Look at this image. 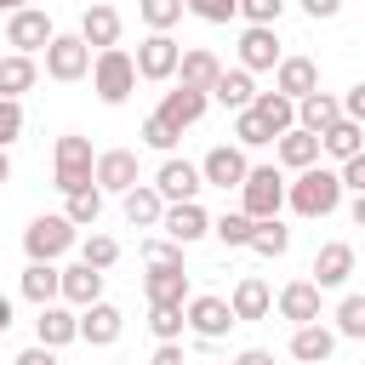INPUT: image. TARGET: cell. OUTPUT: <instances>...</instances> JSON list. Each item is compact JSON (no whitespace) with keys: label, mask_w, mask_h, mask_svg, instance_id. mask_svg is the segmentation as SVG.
Segmentation results:
<instances>
[{"label":"cell","mask_w":365,"mask_h":365,"mask_svg":"<svg viewBox=\"0 0 365 365\" xmlns=\"http://www.w3.org/2000/svg\"><path fill=\"white\" fill-rule=\"evenodd\" d=\"M23 6H34V0H0V11H23Z\"/></svg>","instance_id":"56"},{"label":"cell","mask_w":365,"mask_h":365,"mask_svg":"<svg viewBox=\"0 0 365 365\" xmlns=\"http://www.w3.org/2000/svg\"><path fill=\"white\" fill-rule=\"evenodd\" d=\"M211 97H217L222 108H251L257 86H251V74H245V68H222V74H217V86H211Z\"/></svg>","instance_id":"34"},{"label":"cell","mask_w":365,"mask_h":365,"mask_svg":"<svg viewBox=\"0 0 365 365\" xmlns=\"http://www.w3.org/2000/svg\"><path fill=\"white\" fill-rule=\"evenodd\" d=\"M228 308H234V319H240V325H245V319H268V308H274V291H268L257 274H245V279L234 285Z\"/></svg>","instance_id":"28"},{"label":"cell","mask_w":365,"mask_h":365,"mask_svg":"<svg viewBox=\"0 0 365 365\" xmlns=\"http://www.w3.org/2000/svg\"><path fill=\"white\" fill-rule=\"evenodd\" d=\"M274 91H285L291 103L308 97V91H319V63L314 57H279L274 63Z\"/></svg>","instance_id":"20"},{"label":"cell","mask_w":365,"mask_h":365,"mask_svg":"<svg viewBox=\"0 0 365 365\" xmlns=\"http://www.w3.org/2000/svg\"><path fill=\"white\" fill-rule=\"evenodd\" d=\"M91 182H97L103 194H125V188H137V154H131V148H103L97 165H91Z\"/></svg>","instance_id":"14"},{"label":"cell","mask_w":365,"mask_h":365,"mask_svg":"<svg viewBox=\"0 0 365 365\" xmlns=\"http://www.w3.org/2000/svg\"><path fill=\"white\" fill-rule=\"evenodd\" d=\"M234 365H274V354H268V348H240Z\"/></svg>","instance_id":"53"},{"label":"cell","mask_w":365,"mask_h":365,"mask_svg":"<svg viewBox=\"0 0 365 365\" xmlns=\"http://www.w3.org/2000/svg\"><path fill=\"white\" fill-rule=\"evenodd\" d=\"M336 177H342V188H348V194H365V148H359V154H348V160L336 165Z\"/></svg>","instance_id":"47"},{"label":"cell","mask_w":365,"mask_h":365,"mask_svg":"<svg viewBox=\"0 0 365 365\" xmlns=\"http://www.w3.org/2000/svg\"><path fill=\"white\" fill-rule=\"evenodd\" d=\"M177 137H182V131H177L171 120H160V114H148V120H143V143H148L154 154H171V148H177Z\"/></svg>","instance_id":"42"},{"label":"cell","mask_w":365,"mask_h":365,"mask_svg":"<svg viewBox=\"0 0 365 365\" xmlns=\"http://www.w3.org/2000/svg\"><path fill=\"white\" fill-rule=\"evenodd\" d=\"M336 336L365 342V297H342L336 302Z\"/></svg>","instance_id":"41"},{"label":"cell","mask_w":365,"mask_h":365,"mask_svg":"<svg viewBox=\"0 0 365 365\" xmlns=\"http://www.w3.org/2000/svg\"><path fill=\"white\" fill-rule=\"evenodd\" d=\"M143 262H160V268H182V245H177V240H143Z\"/></svg>","instance_id":"46"},{"label":"cell","mask_w":365,"mask_h":365,"mask_svg":"<svg viewBox=\"0 0 365 365\" xmlns=\"http://www.w3.org/2000/svg\"><path fill=\"white\" fill-rule=\"evenodd\" d=\"M11 365H63V359H57V348H46V342H34V348H23V354H17Z\"/></svg>","instance_id":"50"},{"label":"cell","mask_w":365,"mask_h":365,"mask_svg":"<svg viewBox=\"0 0 365 365\" xmlns=\"http://www.w3.org/2000/svg\"><path fill=\"white\" fill-rule=\"evenodd\" d=\"M251 108H257V114L268 120V131H274V137L297 125V103H291L285 91H257V97H251Z\"/></svg>","instance_id":"35"},{"label":"cell","mask_w":365,"mask_h":365,"mask_svg":"<svg viewBox=\"0 0 365 365\" xmlns=\"http://www.w3.org/2000/svg\"><path fill=\"white\" fill-rule=\"evenodd\" d=\"M11 331V297H0V336Z\"/></svg>","instance_id":"54"},{"label":"cell","mask_w":365,"mask_h":365,"mask_svg":"<svg viewBox=\"0 0 365 365\" xmlns=\"http://www.w3.org/2000/svg\"><path fill=\"white\" fill-rule=\"evenodd\" d=\"M200 23H228V17H240V0H182Z\"/></svg>","instance_id":"45"},{"label":"cell","mask_w":365,"mask_h":365,"mask_svg":"<svg viewBox=\"0 0 365 365\" xmlns=\"http://www.w3.org/2000/svg\"><path fill=\"white\" fill-rule=\"evenodd\" d=\"M331 354H336V331H331V325L308 319V325L291 331V359H297V365H325Z\"/></svg>","instance_id":"19"},{"label":"cell","mask_w":365,"mask_h":365,"mask_svg":"<svg viewBox=\"0 0 365 365\" xmlns=\"http://www.w3.org/2000/svg\"><path fill=\"white\" fill-rule=\"evenodd\" d=\"M354 228H365V194H354Z\"/></svg>","instance_id":"55"},{"label":"cell","mask_w":365,"mask_h":365,"mask_svg":"<svg viewBox=\"0 0 365 365\" xmlns=\"http://www.w3.org/2000/svg\"><path fill=\"white\" fill-rule=\"evenodd\" d=\"M234 143H240V148H268L274 131H268V120H262L257 108H234Z\"/></svg>","instance_id":"38"},{"label":"cell","mask_w":365,"mask_h":365,"mask_svg":"<svg viewBox=\"0 0 365 365\" xmlns=\"http://www.w3.org/2000/svg\"><path fill=\"white\" fill-rule=\"evenodd\" d=\"M245 171H251V160H245V148H240V143H217V148L200 160L205 188H240V182H245Z\"/></svg>","instance_id":"11"},{"label":"cell","mask_w":365,"mask_h":365,"mask_svg":"<svg viewBox=\"0 0 365 365\" xmlns=\"http://www.w3.org/2000/svg\"><path fill=\"white\" fill-rule=\"evenodd\" d=\"M57 285H63V268H57V262H29V268H23V297H29L34 308L57 302Z\"/></svg>","instance_id":"31"},{"label":"cell","mask_w":365,"mask_h":365,"mask_svg":"<svg viewBox=\"0 0 365 365\" xmlns=\"http://www.w3.org/2000/svg\"><path fill=\"white\" fill-rule=\"evenodd\" d=\"M359 148H365V125L348 120V114L319 131V154H331V160H348V154H359Z\"/></svg>","instance_id":"30"},{"label":"cell","mask_w":365,"mask_h":365,"mask_svg":"<svg viewBox=\"0 0 365 365\" xmlns=\"http://www.w3.org/2000/svg\"><path fill=\"white\" fill-rule=\"evenodd\" d=\"M160 228H165V240L194 245V240H205V234H211V217H205V205H200V200H177V205H165Z\"/></svg>","instance_id":"15"},{"label":"cell","mask_w":365,"mask_h":365,"mask_svg":"<svg viewBox=\"0 0 365 365\" xmlns=\"http://www.w3.org/2000/svg\"><path fill=\"white\" fill-rule=\"evenodd\" d=\"M46 74H51L57 86L86 80V74H91V46H86L80 34H51V46H46Z\"/></svg>","instance_id":"7"},{"label":"cell","mask_w":365,"mask_h":365,"mask_svg":"<svg viewBox=\"0 0 365 365\" xmlns=\"http://www.w3.org/2000/svg\"><path fill=\"white\" fill-rule=\"evenodd\" d=\"M342 114H348V120H359V125H365V80H359V86H348V91H342Z\"/></svg>","instance_id":"49"},{"label":"cell","mask_w":365,"mask_h":365,"mask_svg":"<svg viewBox=\"0 0 365 365\" xmlns=\"http://www.w3.org/2000/svg\"><path fill=\"white\" fill-rule=\"evenodd\" d=\"M182 11H188L182 0H137V17L160 34H171V23H182Z\"/></svg>","instance_id":"39"},{"label":"cell","mask_w":365,"mask_h":365,"mask_svg":"<svg viewBox=\"0 0 365 365\" xmlns=\"http://www.w3.org/2000/svg\"><path fill=\"white\" fill-rule=\"evenodd\" d=\"M91 165H97V154H91V143L86 137H57V148H51V182L68 194V188H86L91 182Z\"/></svg>","instance_id":"5"},{"label":"cell","mask_w":365,"mask_h":365,"mask_svg":"<svg viewBox=\"0 0 365 365\" xmlns=\"http://www.w3.org/2000/svg\"><path fill=\"white\" fill-rule=\"evenodd\" d=\"M342 194H348L342 177L325 171V165H308V171H297V182H285V205L297 217H331L342 205Z\"/></svg>","instance_id":"1"},{"label":"cell","mask_w":365,"mask_h":365,"mask_svg":"<svg viewBox=\"0 0 365 365\" xmlns=\"http://www.w3.org/2000/svg\"><path fill=\"white\" fill-rule=\"evenodd\" d=\"M342 120V97H331V91H308V97H297V125L302 131H325V125H336Z\"/></svg>","instance_id":"27"},{"label":"cell","mask_w":365,"mask_h":365,"mask_svg":"<svg viewBox=\"0 0 365 365\" xmlns=\"http://www.w3.org/2000/svg\"><path fill=\"white\" fill-rule=\"evenodd\" d=\"M0 182H11V160H6V148H0Z\"/></svg>","instance_id":"57"},{"label":"cell","mask_w":365,"mask_h":365,"mask_svg":"<svg viewBox=\"0 0 365 365\" xmlns=\"http://www.w3.org/2000/svg\"><path fill=\"white\" fill-rule=\"evenodd\" d=\"M274 154H279L285 171H308V165H319V137L302 131V125H291V131L274 137Z\"/></svg>","instance_id":"22"},{"label":"cell","mask_w":365,"mask_h":365,"mask_svg":"<svg viewBox=\"0 0 365 365\" xmlns=\"http://www.w3.org/2000/svg\"><path fill=\"white\" fill-rule=\"evenodd\" d=\"M91 91H97L108 108H120V103L137 91V57H131L125 46H103V51L91 57Z\"/></svg>","instance_id":"2"},{"label":"cell","mask_w":365,"mask_h":365,"mask_svg":"<svg viewBox=\"0 0 365 365\" xmlns=\"http://www.w3.org/2000/svg\"><path fill=\"white\" fill-rule=\"evenodd\" d=\"M143 297H148V308H182V302L194 297V291H188V268H160V262H148Z\"/></svg>","instance_id":"12"},{"label":"cell","mask_w":365,"mask_h":365,"mask_svg":"<svg viewBox=\"0 0 365 365\" xmlns=\"http://www.w3.org/2000/svg\"><path fill=\"white\" fill-rule=\"evenodd\" d=\"M120 331H125V314L114 308V302H86L80 308V342H91V348H108V342H120Z\"/></svg>","instance_id":"17"},{"label":"cell","mask_w":365,"mask_h":365,"mask_svg":"<svg viewBox=\"0 0 365 365\" xmlns=\"http://www.w3.org/2000/svg\"><path fill=\"white\" fill-rule=\"evenodd\" d=\"M80 336V314L57 297V302H46L40 308V319H34V342H46V348H68Z\"/></svg>","instance_id":"18"},{"label":"cell","mask_w":365,"mask_h":365,"mask_svg":"<svg viewBox=\"0 0 365 365\" xmlns=\"http://www.w3.org/2000/svg\"><path fill=\"white\" fill-rule=\"evenodd\" d=\"M182 325H188V319H182V308H148V331H154L160 342H177V336H182Z\"/></svg>","instance_id":"43"},{"label":"cell","mask_w":365,"mask_h":365,"mask_svg":"<svg viewBox=\"0 0 365 365\" xmlns=\"http://www.w3.org/2000/svg\"><path fill=\"white\" fill-rule=\"evenodd\" d=\"M63 200H68V205H63V217H68L74 228H97V217H103V188H97V182H86V188H68Z\"/></svg>","instance_id":"32"},{"label":"cell","mask_w":365,"mask_h":365,"mask_svg":"<svg viewBox=\"0 0 365 365\" xmlns=\"http://www.w3.org/2000/svg\"><path fill=\"white\" fill-rule=\"evenodd\" d=\"M302 11H308L314 23H331V17L342 11V0H302Z\"/></svg>","instance_id":"51"},{"label":"cell","mask_w":365,"mask_h":365,"mask_svg":"<svg viewBox=\"0 0 365 365\" xmlns=\"http://www.w3.org/2000/svg\"><path fill=\"white\" fill-rule=\"evenodd\" d=\"M23 137V97H0V148Z\"/></svg>","instance_id":"44"},{"label":"cell","mask_w":365,"mask_h":365,"mask_svg":"<svg viewBox=\"0 0 365 365\" xmlns=\"http://www.w3.org/2000/svg\"><path fill=\"white\" fill-rule=\"evenodd\" d=\"M211 234H217L228 251H245L251 234H257V217H245V211H222V217H211Z\"/></svg>","instance_id":"36"},{"label":"cell","mask_w":365,"mask_h":365,"mask_svg":"<svg viewBox=\"0 0 365 365\" xmlns=\"http://www.w3.org/2000/svg\"><path fill=\"white\" fill-rule=\"evenodd\" d=\"M80 40L86 46H120V11L114 6H103V0H91L86 11H80Z\"/></svg>","instance_id":"25"},{"label":"cell","mask_w":365,"mask_h":365,"mask_svg":"<svg viewBox=\"0 0 365 365\" xmlns=\"http://www.w3.org/2000/svg\"><path fill=\"white\" fill-rule=\"evenodd\" d=\"M148 365H182V348H177V342H160V348L148 354Z\"/></svg>","instance_id":"52"},{"label":"cell","mask_w":365,"mask_h":365,"mask_svg":"<svg viewBox=\"0 0 365 365\" xmlns=\"http://www.w3.org/2000/svg\"><path fill=\"white\" fill-rule=\"evenodd\" d=\"M51 17L40 11V6H23V11H6V46L11 51H23V57H34V51H46L51 46Z\"/></svg>","instance_id":"8"},{"label":"cell","mask_w":365,"mask_h":365,"mask_svg":"<svg viewBox=\"0 0 365 365\" xmlns=\"http://www.w3.org/2000/svg\"><path fill=\"white\" fill-rule=\"evenodd\" d=\"M245 251H257V257H285V251H291V228H285L279 217H262Z\"/></svg>","instance_id":"37"},{"label":"cell","mask_w":365,"mask_h":365,"mask_svg":"<svg viewBox=\"0 0 365 365\" xmlns=\"http://www.w3.org/2000/svg\"><path fill=\"white\" fill-rule=\"evenodd\" d=\"M182 319H188V331H194L200 342H222V336L240 325L234 308H228V297H211V291L188 297V302H182Z\"/></svg>","instance_id":"6"},{"label":"cell","mask_w":365,"mask_h":365,"mask_svg":"<svg viewBox=\"0 0 365 365\" xmlns=\"http://www.w3.org/2000/svg\"><path fill=\"white\" fill-rule=\"evenodd\" d=\"M279 11H285V0H240L245 23H279Z\"/></svg>","instance_id":"48"},{"label":"cell","mask_w":365,"mask_h":365,"mask_svg":"<svg viewBox=\"0 0 365 365\" xmlns=\"http://www.w3.org/2000/svg\"><path fill=\"white\" fill-rule=\"evenodd\" d=\"M279 63V34H274V23H245V34H240V68L245 74H262V68H274Z\"/></svg>","instance_id":"13"},{"label":"cell","mask_w":365,"mask_h":365,"mask_svg":"<svg viewBox=\"0 0 365 365\" xmlns=\"http://www.w3.org/2000/svg\"><path fill=\"white\" fill-rule=\"evenodd\" d=\"M154 188H160V200H165V205H177V200H200L205 177H200V165H194V160L165 154V160H160V171H154Z\"/></svg>","instance_id":"10"},{"label":"cell","mask_w":365,"mask_h":365,"mask_svg":"<svg viewBox=\"0 0 365 365\" xmlns=\"http://www.w3.org/2000/svg\"><path fill=\"white\" fill-rule=\"evenodd\" d=\"M279 319H291V325L319 319V285H314V279H291V285H279Z\"/></svg>","instance_id":"26"},{"label":"cell","mask_w":365,"mask_h":365,"mask_svg":"<svg viewBox=\"0 0 365 365\" xmlns=\"http://www.w3.org/2000/svg\"><path fill=\"white\" fill-rule=\"evenodd\" d=\"M354 279V245L348 240H325L319 251H314V285L319 291H336V285H348Z\"/></svg>","instance_id":"16"},{"label":"cell","mask_w":365,"mask_h":365,"mask_svg":"<svg viewBox=\"0 0 365 365\" xmlns=\"http://www.w3.org/2000/svg\"><path fill=\"white\" fill-rule=\"evenodd\" d=\"M74 240H80V228H74L63 211H40V217L23 228V251H29V262H57V257L74 251Z\"/></svg>","instance_id":"3"},{"label":"cell","mask_w":365,"mask_h":365,"mask_svg":"<svg viewBox=\"0 0 365 365\" xmlns=\"http://www.w3.org/2000/svg\"><path fill=\"white\" fill-rule=\"evenodd\" d=\"M57 297H63L68 308H86V302H97V297H103V268H91V262H68V268H63V285H57Z\"/></svg>","instance_id":"24"},{"label":"cell","mask_w":365,"mask_h":365,"mask_svg":"<svg viewBox=\"0 0 365 365\" xmlns=\"http://www.w3.org/2000/svg\"><path fill=\"white\" fill-rule=\"evenodd\" d=\"M120 211H125V222H131V228H160L165 200H160V188H154V182H137V188H125V194H120Z\"/></svg>","instance_id":"23"},{"label":"cell","mask_w":365,"mask_h":365,"mask_svg":"<svg viewBox=\"0 0 365 365\" xmlns=\"http://www.w3.org/2000/svg\"><path fill=\"white\" fill-rule=\"evenodd\" d=\"M279 205H285V177L274 165H251L240 182V211L262 222V217H279Z\"/></svg>","instance_id":"4"},{"label":"cell","mask_w":365,"mask_h":365,"mask_svg":"<svg viewBox=\"0 0 365 365\" xmlns=\"http://www.w3.org/2000/svg\"><path fill=\"white\" fill-rule=\"evenodd\" d=\"M177 74H182V86H194V91H211V86H217V74H222V63H217V51H205V46H188V51H182V63H177Z\"/></svg>","instance_id":"29"},{"label":"cell","mask_w":365,"mask_h":365,"mask_svg":"<svg viewBox=\"0 0 365 365\" xmlns=\"http://www.w3.org/2000/svg\"><path fill=\"white\" fill-rule=\"evenodd\" d=\"M114 365H131V359H114Z\"/></svg>","instance_id":"58"},{"label":"cell","mask_w":365,"mask_h":365,"mask_svg":"<svg viewBox=\"0 0 365 365\" xmlns=\"http://www.w3.org/2000/svg\"><path fill=\"white\" fill-rule=\"evenodd\" d=\"M80 262H91V268L108 274V268L120 262V240H108V234H86V240H80Z\"/></svg>","instance_id":"40"},{"label":"cell","mask_w":365,"mask_h":365,"mask_svg":"<svg viewBox=\"0 0 365 365\" xmlns=\"http://www.w3.org/2000/svg\"><path fill=\"white\" fill-rule=\"evenodd\" d=\"M34 80H40L34 57H23V51H6V57H0V97H23Z\"/></svg>","instance_id":"33"},{"label":"cell","mask_w":365,"mask_h":365,"mask_svg":"<svg viewBox=\"0 0 365 365\" xmlns=\"http://www.w3.org/2000/svg\"><path fill=\"white\" fill-rule=\"evenodd\" d=\"M205 103H211V91H194V86H182V80H177V91H165L154 114H160V120H171L177 131H188V125L205 114Z\"/></svg>","instance_id":"21"},{"label":"cell","mask_w":365,"mask_h":365,"mask_svg":"<svg viewBox=\"0 0 365 365\" xmlns=\"http://www.w3.org/2000/svg\"><path fill=\"white\" fill-rule=\"evenodd\" d=\"M177 63H182V46L171 40V34H160V29H148L143 34V46H137V80H177Z\"/></svg>","instance_id":"9"}]
</instances>
